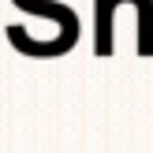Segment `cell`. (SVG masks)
Masks as SVG:
<instances>
[{"mask_svg": "<svg viewBox=\"0 0 153 153\" xmlns=\"http://www.w3.org/2000/svg\"><path fill=\"white\" fill-rule=\"evenodd\" d=\"M112 11H116L112 0H97V56H112Z\"/></svg>", "mask_w": 153, "mask_h": 153, "instance_id": "1", "label": "cell"}]
</instances>
